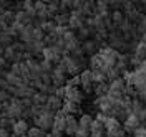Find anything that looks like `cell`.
<instances>
[{"label":"cell","mask_w":146,"mask_h":137,"mask_svg":"<svg viewBox=\"0 0 146 137\" xmlns=\"http://www.w3.org/2000/svg\"><path fill=\"white\" fill-rule=\"evenodd\" d=\"M42 56H43V60L50 61L52 64H58L60 61H62V58H63V55H62V53H58L53 46H45Z\"/></svg>","instance_id":"7c38bea8"},{"label":"cell","mask_w":146,"mask_h":137,"mask_svg":"<svg viewBox=\"0 0 146 137\" xmlns=\"http://www.w3.org/2000/svg\"><path fill=\"white\" fill-rule=\"evenodd\" d=\"M136 98L141 101V102H143V101H146V84H145V86H139V88H136Z\"/></svg>","instance_id":"ab89813d"},{"label":"cell","mask_w":146,"mask_h":137,"mask_svg":"<svg viewBox=\"0 0 146 137\" xmlns=\"http://www.w3.org/2000/svg\"><path fill=\"white\" fill-rule=\"evenodd\" d=\"M53 119H55V112H52L45 108V111L38 117L33 119V122H35L36 127H40L42 130L46 132V130H52V127H53Z\"/></svg>","instance_id":"8992f818"},{"label":"cell","mask_w":146,"mask_h":137,"mask_svg":"<svg viewBox=\"0 0 146 137\" xmlns=\"http://www.w3.org/2000/svg\"><path fill=\"white\" fill-rule=\"evenodd\" d=\"M45 108L48 111H52V112H58V111H62L63 108V99H60V98H56L55 94H48V98H46V102H45Z\"/></svg>","instance_id":"5bb4252c"},{"label":"cell","mask_w":146,"mask_h":137,"mask_svg":"<svg viewBox=\"0 0 146 137\" xmlns=\"http://www.w3.org/2000/svg\"><path fill=\"white\" fill-rule=\"evenodd\" d=\"M25 63L28 66V78H30V81L38 79L43 74L42 68H40V61H36L35 58H28V60H25Z\"/></svg>","instance_id":"8fae6325"},{"label":"cell","mask_w":146,"mask_h":137,"mask_svg":"<svg viewBox=\"0 0 146 137\" xmlns=\"http://www.w3.org/2000/svg\"><path fill=\"white\" fill-rule=\"evenodd\" d=\"M0 137H10L9 129H0Z\"/></svg>","instance_id":"7dc6e473"},{"label":"cell","mask_w":146,"mask_h":137,"mask_svg":"<svg viewBox=\"0 0 146 137\" xmlns=\"http://www.w3.org/2000/svg\"><path fill=\"white\" fill-rule=\"evenodd\" d=\"M90 137H100V136H90Z\"/></svg>","instance_id":"db71d44e"},{"label":"cell","mask_w":146,"mask_h":137,"mask_svg":"<svg viewBox=\"0 0 146 137\" xmlns=\"http://www.w3.org/2000/svg\"><path fill=\"white\" fill-rule=\"evenodd\" d=\"M40 68H42L43 73L50 74L52 73V69H53V64L50 63V61H46V60H42V61H40Z\"/></svg>","instance_id":"f35d334b"},{"label":"cell","mask_w":146,"mask_h":137,"mask_svg":"<svg viewBox=\"0 0 146 137\" xmlns=\"http://www.w3.org/2000/svg\"><path fill=\"white\" fill-rule=\"evenodd\" d=\"M3 20H5V23H7V25L10 27V25L15 22V12L9 9L7 12H5V13H3Z\"/></svg>","instance_id":"74e56055"},{"label":"cell","mask_w":146,"mask_h":137,"mask_svg":"<svg viewBox=\"0 0 146 137\" xmlns=\"http://www.w3.org/2000/svg\"><path fill=\"white\" fill-rule=\"evenodd\" d=\"M40 28L45 31V35H50V33H53V31H55L56 23H55L53 20H46V22H43V25H42Z\"/></svg>","instance_id":"836d02e7"},{"label":"cell","mask_w":146,"mask_h":137,"mask_svg":"<svg viewBox=\"0 0 146 137\" xmlns=\"http://www.w3.org/2000/svg\"><path fill=\"white\" fill-rule=\"evenodd\" d=\"M50 78H52V86L55 88H62L66 83V74H65V69L60 66V64H55L52 73H50Z\"/></svg>","instance_id":"52a82bcc"},{"label":"cell","mask_w":146,"mask_h":137,"mask_svg":"<svg viewBox=\"0 0 146 137\" xmlns=\"http://www.w3.org/2000/svg\"><path fill=\"white\" fill-rule=\"evenodd\" d=\"M0 23H5V20H3V15H0Z\"/></svg>","instance_id":"816d5d0a"},{"label":"cell","mask_w":146,"mask_h":137,"mask_svg":"<svg viewBox=\"0 0 146 137\" xmlns=\"http://www.w3.org/2000/svg\"><path fill=\"white\" fill-rule=\"evenodd\" d=\"M5 66H7V61H5V58H0V78H3L5 76Z\"/></svg>","instance_id":"f6af8a7d"},{"label":"cell","mask_w":146,"mask_h":137,"mask_svg":"<svg viewBox=\"0 0 146 137\" xmlns=\"http://www.w3.org/2000/svg\"><path fill=\"white\" fill-rule=\"evenodd\" d=\"M22 10H25L32 18H36V12H35V7H33V2H30V0L22 2Z\"/></svg>","instance_id":"1f68e13d"},{"label":"cell","mask_w":146,"mask_h":137,"mask_svg":"<svg viewBox=\"0 0 146 137\" xmlns=\"http://www.w3.org/2000/svg\"><path fill=\"white\" fill-rule=\"evenodd\" d=\"M125 92H126V83L123 78H118L115 81L110 83V89H108V96L111 99L119 101L125 98Z\"/></svg>","instance_id":"5b68a950"},{"label":"cell","mask_w":146,"mask_h":137,"mask_svg":"<svg viewBox=\"0 0 146 137\" xmlns=\"http://www.w3.org/2000/svg\"><path fill=\"white\" fill-rule=\"evenodd\" d=\"M65 122H66V114H65L63 111H58L53 119L52 134H62V132H65Z\"/></svg>","instance_id":"4fadbf2b"},{"label":"cell","mask_w":146,"mask_h":137,"mask_svg":"<svg viewBox=\"0 0 146 137\" xmlns=\"http://www.w3.org/2000/svg\"><path fill=\"white\" fill-rule=\"evenodd\" d=\"M93 116H90V114H82L80 117H78V126L80 127H85V129H90L91 124H93Z\"/></svg>","instance_id":"f546056e"},{"label":"cell","mask_w":146,"mask_h":137,"mask_svg":"<svg viewBox=\"0 0 146 137\" xmlns=\"http://www.w3.org/2000/svg\"><path fill=\"white\" fill-rule=\"evenodd\" d=\"M82 50H83L85 55L93 56V55H96V53L100 51V43H98L96 40H90V38H88L86 41L82 43Z\"/></svg>","instance_id":"2e32d148"},{"label":"cell","mask_w":146,"mask_h":137,"mask_svg":"<svg viewBox=\"0 0 146 137\" xmlns=\"http://www.w3.org/2000/svg\"><path fill=\"white\" fill-rule=\"evenodd\" d=\"M78 130V119L75 116H66V122H65V134L73 137Z\"/></svg>","instance_id":"44dd1931"},{"label":"cell","mask_w":146,"mask_h":137,"mask_svg":"<svg viewBox=\"0 0 146 137\" xmlns=\"http://www.w3.org/2000/svg\"><path fill=\"white\" fill-rule=\"evenodd\" d=\"M73 137H78V136H73Z\"/></svg>","instance_id":"11a10c76"},{"label":"cell","mask_w":146,"mask_h":137,"mask_svg":"<svg viewBox=\"0 0 146 137\" xmlns=\"http://www.w3.org/2000/svg\"><path fill=\"white\" fill-rule=\"evenodd\" d=\"M3 79H5V83H7L9 86H12V88H20V86H23V84H28V83H25L23 78H20V76H17V74H13V73H10V71L5 73Z\"/></svg>","instance_id":"ffe728a7"},{"label":"cell","mask_w":146,"mask_h":137,"mask_svg":"<svg viewBox=\"0 0 146 137\" xmlns=\"http://www.w3.org/2000/svg\"><path fill=\"white\" fill-rule=\"evenodd\" d=\"M45 137H62V136H60V134H46Z\"/></svg>","instance_id":"f907efd6"},{"label":"cell","mask_w":146,"mask_h":137,"mask_svg":"<svg viewBox=\"0 0 146 137\" xmlns=\"http://www.w3.org/2000/svg\"><path fill=\"white\" fill-rule=\"evenodd\" d=\"M5 88H7V83L3 78H0V89H5Z\"/></svg>","instance_id":"c3c4849f"},{"label":"cell","mask_w":146,"mask_h":137,"mask_svg":"<svg viewBox=\"0 0 146 137\" xmlns=\"http://www.w3.org/2000/svg\"><path fill=\"white\" fill-rule=\"evenodd\" d=\"M45 31L38 27H33V41H43L45 40Z\"/></svg>","instance_id":"8d00e7d4"},{"label":"cell","mask_w":146,"mask_h":137,"mask_svg":"<svg viewBox=\"0 0 146 137\" xmlns=\"http://www.w3.org/2000/svg\"><path fill=\"white\" fill-rule=\"evenodd\" d=\"M3 51H5V48L0 45V58H3Z\"/></svg>","instance_id":"681fc988"},{"label":"cell","mask_w":146,"mask_h":137,"mask_svg":"<svg viewBox=\"0 0 146 137\" xmlns=\"http://www.w3.org/2000/svg\"><path fill=\"white\" fill-rule=\"evenodd\" d=\"M90 132H91V136L103 137V132H105V124L100 122L98 119H93V124H91V127H90Z\"/></svg>","instance_id":"cb8c5ba5"},{"label":"cell","mask_w":146,"mask_h":137,"mask_svg":"<svg viewBox=\"0 0 146 137\" xmlns=\"http://www.w3.org/2000/svg\"><path fill=\"white\" fill-rule=\"evenodd\" d=\"M10 99V94L5 89H0V104H3V102H7Z\"/></svg>","instance_id":"ee69618b"},{"label":"cell","mask_w":146,"mask_h":137,"mask_svg":"<svg viewBox=\"0 0 146 137\" xmlns=\"http://www.w3.org/2000/svg\"><path fill=\"white\" fill-rule=\"evenodd\" d=\"M80 76V86H82L83 92H91L93 91V74H91V69H83L82 73L78 74Z\"/></svg>","instance_id":"30bf717a"},{"label":"cell","mask_w":146,"mask_h":137,"mask_svg":"<svg viewBox=\"0 0 146 137\" xmlns=\"http://www.w3.org/2000/svg\"><path fill=\"white\" fill-rule=\"evenodd\" d=\"M143 109H145L143 108V102L138 99V98H133L131 99V114H139Z\"/></svg>","instance_id":"d6a6232c"},{"label":"cell","mask_w":146,"mask_h":137,"mask_svg":"<svg viewBox=\"0 0 146 137\" xmlns=\"http://www.w3.org/2000/svg\"><path fill=\"white\" fill-rule=\"evenodd\" d=\"M108 89H110L108 83H100V84H95V86H93V92L96 94V98L106 96V94H108Z\"/></svg>","instance_id":"4316f807"},{"label":"cell","mask_w":146,"mask_h":137,"mask_svg":"<svg viewBox=\"0 0 146 137\" xmlns=\"http://www.w3.org/2000/svg\"><path fill=\"white\" fill-rule=\"evenodd\" d=\"M68 86H72V88H80V76H72L68 81H66Z\"/></svg>","instance_id":"60d3db41"},{"label":"cell","mask_w":146,"mask_h":137,"mask_svg":"<svg viewBox=\"0 0 146 137\" xmlns=\"http://www.w3.org/2000/svg\"><path fill=\"white\" fill-rule=\"evenodd\" d=\"M18 38H20V41H22V43H25V45L30 43V41H33V25L23 27V30L20 31Z\"/></svg>","instance_id":"7402d4cb"},{"label":"cell","mask_w":146,"mask_h":137,"mask_svg":"<svg viewBox=\"0 0 146 137\" xmlns=\"http://www.w3.org/2000/svg\"><path fill=\"white\" fill-rule=\"evenodd\" d=\"M95 108L98 109V112L105 114L106 117H113V106H115V99H111L108 94L106 96H100L95 99Z\"/></svg>","instance_id":"277c9868"},{"label":"cell","mask_w":146,"mask_h":137,"mask_svg":"<svg viewBox=\"0 0 146 137\" xmlns=\"http://www.w3.org/2000/svg\"><path fill=\"white\" fill-rule=\"evenodd\" d=\"M133 137H146V127L145 126H139V127L133 132Z\"/></svg>","instance_id":"7bdbcfd3"},{"label":"cell","mask_w":146,"mask_h":137,"mask_svg":"<svg viewBox=\"0 0 146 137\" xmlns=\"http://www.w3.org/2000/svg\"><path fill=\"white\" fill-rule=\"evenodd\" d=\"M28 129H30L28 121H25V119H18V121L13 122V126H12V134H15V136H18V137L27 136Z\"/></svg>","instance_id":"9a60e30c"},{"label":"cell","mask_w":146,"mask_h":137,"mask_svg":"<svg viewBox=\"0 0 146 137\" xmlns=\"http://www.w3.org/2000/svg\"><path fill=\"white\" fill-rule=\"evenodd\" d=\"M125 13L121 12V10H113L111 12V22H113V25H115V28H118L123 22H125Z\"/></svg>","instance_id":"484cf974"},{"label":"cell","mask_w":146,"mask_h":137,"mask_svg":"<svg viewBox=\"0 0 146 137\" xmlns=\"http://www.w3.org/2000/svg\"><path fill=\"white\" fill-rule=\"evenodd\" d=\"M145 122H146V108H145Z\"/></svg>","instance_id":"f5cc1de1"},{"label":"cell","mask_w":146,"mask_h":137,"mask_svg":"<svg viewBox=\"0 0 146 137\" xmlns=\"http://www.w3.org/2000/svg\"><path fill=\"white\" fill-rule=\"evenodd\" d=\"M139 126H141V121H139L135 114H129V116L123 121V129H125V132H135Z\"/></svg>","instance_id":"e0dca14e"},{"label":"cell","mask_w":146,"mask_h":137,"mask_svg":"<svg viewBox=\"0 0 146 137\" xmlns=\"http://www.w3.org/2000/svg\"><path fill=\"white\" fill-rule=\"evenodd\" d=\"M45 136H46L45 130H42V129L36 127V126L30 127L28 129V132H27V137H45Z\"/></svg>","instance_id":"e575fe53"},{"label":"cell","mask_w":146,"mask_h":137,"mask_svg":"<svg viewBox=\"0 0 146 137\" xmlns=\"http://www.w3.org/2000/svg\"><path fill=\"white\" fill-rule=\"evenodd\" d=\"M58 64L65 69L66 76H78L85 69V58L83 60H75L70 55H65Z\"/></svg>","instance_id":"6da1fadb"},{"label":"cell","mask_w":146,"mask_h":137,"mask_svg":"<svg viewBox=\"0 0 146 137\" xmlns=\"http://www.w3.org/2000/svg\"><path fill=\"white\" fill-rule=\"evenodd\" d=\"M66 116H73L75 112H78V104H75V102H70V101H63V108H62Z\"/></svg>","instance_id":"f1b7e54d"},{"label":"cell","mask_w":146,"mask_h":137,"mask_svg":"<svg viewBox=\"0 0 146 137\" xmlns=\"http://www.w3.org/2000/svg\"><path fill=\"white\" fill-rule=\"evenodd\" d=\"M23 111H25V108H23V102H22V99H18V98H15V96H10L9 108L3 111L2 114H3L5 117H9V119L18 121V119H22Z\"/></svg>","instance_id":"7a4b0ae2"},{"label":"cell","mask_w":146,"mask_h":137,"mask_svg":"<svg viewBox=\"0 0 146 137\" xmlns=\"http://www.w3.org/2000/svg\"><path fill=\"white\" fill-rule=\"evenodd\" d=\"M88 64H90L91 71H103L105 74H106V71H108V68L105 66V63H103V60H101V56L98 55V53H96V55H93V56H90Z\"/></svg>","instance_id":"ac0fdd59"},{"label":"cell","mask_w":146,"mask_h":137,"mask_svg":"<svg viewBox=\"0 0 146 137\" xmlns=\"http://www.w3.org/2000/svg\"><path fill=\"white\" fill-rule=\"evenodd\" d=\"M133 56H136L138 60H141V61H145L146 60V46L141 43V41H138V45L135 46V50H133Z\"/></svg>","instance_id":"83f0119b"},{"label":"cell","mask_w":146,"mask_h":137,"mask_svg":"<svg viewBox=\"0 0 146 137\" xmlns=\"http://www.w3.org/2000/svg\"><path fill=\"white\" fill-rule=\"evenodd\" d=\"M108 137H126V132H125V129H116V130H113V132H110Z\"/></svg>","instance_id":"b9f144b4"},{"label":"cell","mask_w":146,"mask_h":137,"mask_svg":"<svg viewBox=\"0 0 146 137\" xmlns=\"http://www.w3.org/2000/svg\"><path fill=\"white\" fill-rule=\"evenodd\" d=\"M136 69H139V71H141V73H143V74L146 76V60H145V61H141V64L138 66Z\"/></svg>","instance_id":"bcb514c9"},{"label":"cell","mask_w":146,"mask_h":137,"mask_svg":"<svg viewBox=\"0 0 146 137\" xmlns=\"http://www.w3.org/2000/svg\"><path fill=\"white\" fill-rule=\"evenodd\" d=\"M65 41V48H66V53L70 55L73 50H76L78 46H80V40H78V37H76V33L75 31H72L70 28L66 30V33L63 35V38H62Z\"/></svg>","instance_id":"9c48e42d"},{"label":"cell","mask_w":146,"mask_h":137,"mask_svg":"<svg viewBox=\"0 0 146 137\" xmlns=\"http://www.w3.org/2000/svg\"><path fill=\"white\" fill-rule=\"evenodd\" d=\"M106 137H108V136H106Z\"/></svg>","instance_id":"9f6ffc18"},{"label":"cell","mask_w":146,"mask_h":137,"mask_svg":"<svg viewBox=\"0 0 146 137\" xmlns=\"http://www.w3.org/2000/svg\"><path fill=\"white\" fill-rule=\"evenodd\" d=\"M98 55L101 56V60H103L105 66H106L108 69H111V68H115V66H116V61H118L119 51L113 50L111 46H101L100 51H98Z\"/></svg>","instance_id":"3957f363"},{"label":"cell","mask_w":146,"mask_h":137,"mask_svg":"<svg viewBox=\"0 0 146 137\" xmlns=\"http://www.w3.org/2000/svg\"><path fill=\"white\" fill-rule=\"evenodd\" d=\"M35 94V89L30 86V84H23V86H20V88H15V91L12 96H15L18 99H27V98H32Z\"/></svg>","instance_id":"d6986e66"},{"label":"cell","mask_w":146,"mask_h":137,"mask_svg":"<svg viewBox=\"0 0 146 137\" xmlns=\"http://www.w3.org/2000/svg\"><path fill=\"white\" fill-rule=\"evenodd\" d=\"M85 99V94L80 88H72L68 84H65V101H70L80 106V102Z\"/></svg>","instance_id":"ba28073f"},{"label":"cell","mask_w":146,"mask_h":137,"mask_svg":"<svg viewBox=\"0 0 146 137\" xmlns=\"http://www.w3.org/2000/svg\"><path fill=\"white\" fill-rule=\"evenodd\" d=\"M93 74V84H100V83H106V74L103 71H91Z\"/></svg>","instance_id":"d590c367"},{"label":"cell","mask_w":146,"mask_h":137,"mask_svg":"<svg viewBox=\"0 0 146 137\" xmlns=\"http://www.w3.org/2000/svg\"><path fill=\"white\" fill-rule=\"evenodd\" d=\"M46 98H48V94H43V92L35 91V94L32 96V102H33V106H45Z\"/></svg>","instance_id":"4dcf8cb0"},{"label":"cell","mask_w":146,"mask_h":137,"mask_svg":"<svg viewBox=\"0 0 146 137\" xmlns=\"http://www.w3.org/2000/svg\"><path fill=\"white\" fill-rule=\"evenodd\" d=\"M53 22L58 25V27H68V22H70V13L66 12V13H56L53 17Z\"/></svg>","instance_id":"d4e9b609"},{"label":"cell","mask_w":146,"mask_h":137,"mask_svg":"<svg viewBox=\"0 0 146 137\" xmlns=\"http://www.w3.org/2000/svg\"><path fill=\"white\" fill-rule=\"evenodd\" d=\"M116 129H121V122H119V119L106 117V121H105V130H106V134L113 132V130H116Z\"/></svg>","instance_id":"603a6c76"}]
</instances>
